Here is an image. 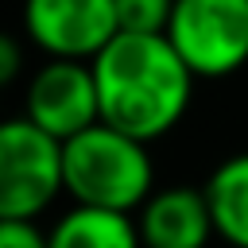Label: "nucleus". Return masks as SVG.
Returning <instances> with one entry per match:
<instances>
[{"mask_svg": "<svg viewBox=\"0 0 248 248\" xmlns=\"http://www.w3.org/2000/svg\"><path fill=\"white\" fill-rule=\"evenodd\" d=\"M101 120L151 143L163 140L190 108L194 70L167 31H120L93 58Z\"/></svg>", "mask_w": 248, "mask_h": 248, "instance_id": "nucleus-1", "label": "nucleus"}, {"mask_svg": "<svg viewBox=\"0 0 248 248\" xmlns=\"http://www.w3.org/2000/svg\"><path fill=\"white\" fill-rule=\"evenodd\" d=\"M62 170L66 194L78 205L136 213L155 194V167L147 143L105 120L62 140Z\"/></svg>", "mask_w": 248, "mask_h": 248, "instance_id": "nucleus-2", "label": "nucleus"}, {"mask_svg": "<svg viewBox=\"0 0 248 248\" xmlns=\"http://www.w3.org/2000/svg\"><path fill=\"white\" fill-rule=\"evenodd\" d=\"M66 194L62 140L16 116L0 128V217H39Z\"/></svg>", "mask_w": 248, "mask_h": 248, "instance_id": "nucleus-3", "label": "nucleus"}, {"mask_svg": "<svg viewBox=\"0 0 248 248\" xmlns=\"http://www.w3.org/2000/svg\"><path fill=\"white\" fill-rule=\"evenodd\" d=\"M167 39L194 78H229L248 62V0H174Z\"/></svg>", "mask_w": 248, "mask_h": 248, "instance_id": "nucleus-4", "label": "nucleus"}, {"mask_svg": "<svg viewBox=\"0 0 248 248\" xmlns=\"http://www.w3.org/2000/svg\"><path fill=\"white\" fill-rule=\"evenodd\" d=\"M23 35L46 58L93 62L116 35V0H23Z\"/></svg>", "mask_w": 248, "mask_h": 248, "instance_id": "nucleus-5", "label": "nucleus"}, {"mask_svg": "<svg viewBox=\"0 0 248 248\" xmlns=\"http://www.w3.org/2000/svg\"><path fill=\"white\" fill-rule=\"evenodd\" d=\"M23 116L35 120L43 132L70 140L101 120V97L93 62L81 58H46L23 93Z\"/></svg>", "mask_w": 248, "mask_h": 248, "instance_id": "nucleus-6", "label": "nucleus"}, {"mask_svg": "<svg viewBox=\"0 0 248 248\" xmlns=\"http://www.w3.org/2000/svg\"><path fill=\"white\" fill-rule=\"evenodd\" d=\"M143 248H205L217 232L205 186H167L155 190L136 209Z\"/></svg>", "mask_w": 248, "mask_h": 248, "instance_id": "nucleus-7", "label": "nucleus"}, {"mask_svg": "<svg viewBox=\"0 0 248 248\" xmlns=\"http://www.w3.org/2000/svg\"><path fill=\"white\" fill-rule=\"evenodd\" d=\"M50 248H143L140 225L124 209L105 205H70L50 229Z\"/></svg>", "mask_w": 248, "mask_h": 248, "instance_id": "nucleus-8", "label": "nucleus"}, {"mask_svg": "<svg viewBox=\"0 0 248 248\" xmlns=\"http://www.w3.org/2000/svg\"><path fill=\"white\" fill-rule=\"evenodd\" d=\"M205 198L213 209L217 236L229 248H248V151L229 155L205 178Z\"/></svg>", "mask_w": 248, "mask_h": 248, "instance_id": "nucleus-9", "label": "nucleus"}, {"mask_svg": "<svg viewBox=\"0 0 248 248\" xmlns=\"http://www.w3.org/2000/svg\"><path fill=\"white\" fill-rule=\"evenodd\" d=\"M174 0H116L120 31H167Z\"/></svg>", "mask_w": 248, "mask_h": 248, "instance_id": "nucleus-10", "label": "nucleus"}, {"mask_svg": "<svg viewBox=\"0 0 248 248\" xmlns=\"http://www.w3.org/2000/svg\"><path fill=\"white\" fill-rule=\"evenodd\" d=\"M0 248H50L35 217H0Z\"/></svg>", "mask_w": 248, "mask_h": 248, "instance_id": "nucleus-11", "label": "nucleus"}, {"mask_svg": "<svg viewBox=\"0 0 248 248\" xmlns=\"http://www.w3.org/2000/svg\"><path fill=\"white\" fill-rule=\"evenodd\" d=\"M19 66H23V46H19V39L4 35L0 39V81L12 85L19 78Z\"/></svg>", "mask_w": 248, "mask_h": 248, "instance_id": "nucleus-12", "label": "nucleus"}]
</instances>
